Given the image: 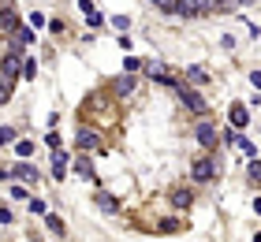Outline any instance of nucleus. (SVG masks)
Here are the masks:
<instances>
[{
  "label": "nucleus",
  "mask_w": 261,
  "mask_h": 242,
  "mask_svg": "<svg viewBox=\"0 0 261 242\" xmlns=\"http://www.w3.org/2000/svg\"><path fill=\"white\" fill-rule=\"evenodd\" d=\"M82 112H86V116H93V112H97L105 127L120 119V112H116V104H112V101H109V97H105V93H93V97H86V104H82Z\"/></svg>",
  "instance_id": "f257e3e1"
},
{
  "label": "nucleus",
  "mask_w": 261,
  "mask_h": 242,
  "mask_svg": "<svg viewBox=\"0 0 261 242\" xmlns=\"http://www.w3.org/2000/svg\"><path fill=\"white\" fill-rule=\"evenodd\" d=\"M175 93H179V101H183L187 108H191V112H194V116H205V112H209V104H205V97H201L198 90H191V86H187V82H179V86H175Z\"/></svg>",
  "instance_id": "f03ea898"
},
{
  "label": "nucleus",
  "mask_w": 261,
  "mask_h": 242,
  "mask_svg": "<svg viewBox=\"0 0 261 242\" xmlns=\"http://www.w3.org/2000/svg\"><path fill=\"white\" fill-rule=\"evenodd\" d=\"M79 145H82L86 153H105L101 135H97V130H90V127H79Z\"/></svg>",
  "instance_id": "7ed1b4c3"
},
{
  "label": "nucleus",
  "mask_w": 261,
  "mask_h": 242,
  "mask_svg": "<svg viewBox=\"0 0 261 242\" xmlns=\"http://www.w3.org/2000/svg\"><path fill=\"white\" fill-rule=\"evenodd\" d=\"M213 172H217L213 156H201V160H194V168H191V179H194V183H209Z\"/></svg>",
  "instance_id": "20e7f679"
},
{
  "label": "nucleus",
  "mask_w": 261,
  "mask_h": 242,
  "mask_svg": "<svg viewBox=\"0 0 261 242\" xmlns=\"http://www.w3.org/2000/svg\"><path fill=\"white\" fill-rule=\"evenodd\" d=\"M194 4V15H213V11H228V8H235L231 0H191Z\"/></svg>",
  "instance_id": "39448f33"
},
{
  "label": "nucleus",
  "mask_w": 261,
  "mask_h": 242,
  "mask_svg": "<svg viewBox=\"0 0 261 242\" xmlns=\"http://www.w3.org/2000/svg\"><path fill=\"white\" fill-rule=\"evenodd\" d=\"M112 97H120V101H130V97H135V78L130 75H120L112 82Z\"/></svg>",
  "instance_id": "423d86ee"
},
{
  "label": "nucleus",
  "mask_w": 261,
  "mask_h": 242,
  "mask_svg": "<svg viewBox=\"0 0 261 242\" xmlns=\"http://www.w3.org/2000/svg\"><path fill=\"white\" fill-rule=\"evenodd\" d=\"M194 135H198V142L205 145V149H213V145L220 142V130L213 127V123H198V130H194Z\"/></svg>",
  "instance_id": "0eeeda50"
},
{
  "label": "nucleus",
  "mask_w": 261,
  "mask_h": 242,
  "mask_svg": "<svg viewBox=\"0 0 261 242\" xmlns=\"http://www.w3.org/2000/svg\"><path fill=\"white\" fill-rule=\"evenodd\" d=\"M0 22H4L8 34H19V30H22V26H19V15H15V8H11V4H0Z\"/></svg>",
  "instance_id": "6e6552de"
},
{
  "label": "nucleus",
  "mask_w": 261,
  "mask_h": 242,
  "mask_svg": "<svg viewBox=\"0 0 261 242\" xmlns=\"http://www.w3.org/2000/svg\"><path fill=\"white\" fill-rule=\"evenodd\" d=\"M67 168H71V156H67L64 149H53V175H56V179H64V175H67Z\"/></svg>",
  "instance_id": "1a4fd4ad"
},
{
  "label": "nucleus",
  "mask_w": 261,
  "mask_h": 242,
  "mask_svg": "<svg viewBox=\"0 0 261 242\" xmlns=\"http://www.w3.org/2000/svg\"><path fill=\"white\" fill-rule=\"evenodd\" d=\"M11 175H15V179H22V183H38V168H34V164H27V160H19L15 168H11Z\"/></svg>",
  "instance_id": "9d476101"
},
{
  "label": "nucleus",
  "mask_w": 261,
  "mask_h": 242,
  "mask_svg": "<svg viewBox=\"0 0 261 242\" xmlns=\"http://www.w3.org/2000/svg\"><path fill=\"white\" fill-rule=\"evenodd\" d=\"M168 15H175V19H194V4H191V0H172Z\"/></svg>",
  "instance_id": "9b49d317"
},
{
  "label": "nucleus",
  "mask_w": 261,
  "mask_h": 242,
  "mask_svg": "<svg viewBox=\"0 0 261 242\" xmlns=\"http://www.w3.org/2000/svg\"><path fill=\"white\" fill-rule=\"evenodd\" d=\"M250 123V108L246 104H231V127H246Z\"/></svg>",
  "instance_id": "f8f14e48"
},
{
  "label": "nucleus",
  "mask_w": 261,
  "mask_h": 242,
  "mask_svg": "<svg viewBox=\"0 0 261 242\" xmlns=\"http://www.w3.org/2000/svg\"><path fill=\"white\" fill-rule=\"evenodd\" d=\"M191 201H194V194H191V190H183V186H175V190H172V209H187Z\"/></svg>",
  "instance_id": "ddd939ff"
},
{
  "label": "nucleus",
  "mask_w": 261,
  "mask_h": 242,
  "mask_svg": "<svg viewBox=\"0 0 261 242\" xmlns=\"http://www.w3.org/2000/svg\"><path fill=\"white\" fill-rule=\"evenodd\" d=\"M93 201H97V209H101V212H109V216H112V212H120V201H116L112 194H97Z\"/></svg>",
  "instance_id": "4468645a"
},
{
  "label": "nucleus",
  "mask_w": 261,
  "mask_h": 242,
  "mask_svg": "<svg viewBox=\"0 0 261 242\" xmlns=\"http://www.w3.org/2000/svg\"><path fill=\"white\" fill-rule=\"evenodd\" d=\"M235 149H243V156H250V160H254V153H257L250 138H235Z\"/></svg>",
  "instance_id": "2eb2a0df"
},
{
  "label": "nucleus",
  "mask_w": 261,
  "mask_h": 242,
  "mask_svg": "<svg viewBox=\"0 0 261 242\" xmlns=\"http://www.w3.org/2000/svg\"><path fill=\"white\" fill-rule=\"evenodd\" d=\"M15 153H19V160H27V156H34V142H15Z\"/></svg>",
  "instance_id": "dca6fc26"
},
{
  "label": "nucleus",
  "mask_w": 261,
  "mask_h": 242,
  "mask_svg": "<svg viewBox=\"0 0 261 242\" xmlns=\"http://www.w3.org/2000/svg\"><path fill=\"white\" fill-rule=\"evenodd\" d=\"M75 172H79L82 179H93V164L86 160V156H82V160H75Z\"/></svg>",
  "instance_id": "f3484780"
},
{
  "label": "nucleus",
  "mask_w": 261,
  "mask_h": 242,
  "mask_svg": "<svg viewBox=\"0 0 261 242\" xmlns=\"http://www.w3.org/2000/svg\"><path fill=\"white\" fill-rule=\"evenodd\" d=\"M250 183L261 186V160H250Z\"/></svg>",
  "instance_id": "a211bd4d"
},
{
  "label": "nucleus",
  "mask_w": 261,
  "mask_h": 242,
  "mask_svg": "<svg viewBox=\"0 0 261 242\" xmlns=\"http://www.w3.org/2000/svg\"><path fill=\"white\" fill-rule=\"evenodd\" d=\"M8 142H15V127H0V145H8Z\"/></svg>",
  "instance_id": "6ab92c4d"
},
{
  "label": "nucleus",
  "mask_w": 261,
  "mask_h": 242,
  "mask_svg": "<svg viewBox=\"0 0 261 242\" xmlns=\"http://www.w3.org/2000/svg\"><path fill=\"white\" fill-rule=\"evenodd\" d=\"M86 22H90V30H97V26H101V22H105V19H101V11H97V8H93V11H90V15H86Z\"/></svg>",
  "instance_id": "aec40b11"
},
{
  "label": "nucleus",
  "mask_w": 261,
  "mask_h": 242,
  "mask_svg": "<svg viewBox=\"0 0 261 242\" xmlns=\"http://www.w3.org/2000/svg\"><path fill=\"white\" fill-rule=\"evenodd\" d=\"M49 231L53 235H64V220H60V216H49Z\"/></svg>",
  "instance_id": "412c9836"
},
{
  "label": "nucleus",
  "mask_w": 261,
  "mask_h": 242,
  "mask_svg": "<svg viewBox=\"0 0 261 242\" xmlns=\"http://www.w3.org/2000/svg\"><path fill=\"white\" fill-rule=\"evenodd\" d=\"M22 75L34 78V75H38V64H34V60H27V64H22Z\"/></svg>",
  "instance_id": "4be33fe9"
},
{
  "label": "nucleus",
  "mask_w": 261,
  "mask_h": 242,
  "mask_svg": "<svg viewBox=\"0 0 261 242\" xmlns=\"http://www.w3.org/2000/svg\"><path fill=\"white\" fill-rule=\"evenodd\" d=\"M38 26H45V15H41V11H34V15H30V30H38Z\"/></svg>",
  "instance_id": "5701e85b"
},
{
  "label": "nucleus",
  "mask_w": 261,
  "mask_h": 242,
  "mask_svg": "<svg viewBox=\"0 0 261 242\" xmlns=\"http://www.w3.org/2000/svg\"><path fill=\"white\" fill-rule=\"evenodd\" d=\"M45 209H49V205H45L41 198H30V212H45Z\"/></svg>",
  "instance_id": "b1692460"
},
{
  "label": "nucleus",
  "mask_w": 261,
  "mask_h": 242,
  "mask_svg": "<svg viewBox=\"0 0 261 242\" xmlns=\"http://www.w3.org/2000/svg\"><path fill=\"white\" fill-rule=\"evenodd\" d=\"M191 78H194V82H209V75H205L201 67H191Z\"/></svg>",
  "instance_id": "393cba45"
},
{
  "label": "nucleus",
  "mask_w": 261,
  "mask_h": 242,
  "mask_svg": "<svg viewBox=\"0 0 261 242\" xmlns=\"http://www.w3.org/2000/svg\"><path fill=\"white\" fill-rule=\"evenodd\" d=\"M161 231H179V220H161Z\"/></svg>",
  "instance_id": "a878e982"
},
{
  "label": "nucleus",
  "mask_w": 261,
  "mask_h": 242,
  "mask_svg": "<svg viewBox=\"0 0 261 242\" xmlns=\"http://www.w3.org/2000/svg\"><path fill=\"white\" fill-rule=\"evenodd\" d=\"M112 26H116V30H127L130 22H127V15H116V19H112Z\"/></svg>",
  "instance_id": "bb28decb"
},
{
  "label": "nucleus",
  "mask_w": 261,
  "mask_h": 242,
  "mask_svg": "<svg viewBox=\"0 0 261 242\" xmlns=\"http://www.w3.org/2000/svg\"><path fill=\"white\" fill-rule=\"evenodd\" d=\"M79 11H82V15H90V11H93V0H79Z\"/></svg>",
  "instance_id": "cd10ccee"
},
{
  "label": "nucleus",
  "mask_w": 261,
  "mask_h": 242,
  "mask_svg": "<svg viewBox=\"0 0 261 242\" xmlns=\"http://www.w3.org/2000/svg\"><path fill=\"white\" fill-rule=\"evenodd\" d=\"M149 4H153V8H161V11H168V8H172V0H149Z\"/></svg>",
  "instance_id": "c85d7f7f"
},
{
  "label": "nucleus",
  "mask_w": 261,
  "mask_h": 242,
  "mask_svg": "<svg viewBox=\"0 0 261 242\" xmlns=\"http://www.w3.org/2000/svg\"><path fill=\"white\" fill-rule=\"evenodd\" d=\"M0 224H11V209H0Z\"/></svg>",
  "instance_id": "c756f323"
},
{
  "label": "nucleus",
  "mask_w": 261,
  "mask_h": 242,
  "mask_svg": "<svg viewBox=\"0 0 261 242\" xmlns=\"http://www.w3.org/2000/svg\"><path fill=\"white\" fill-rule=\"evenodd\" d=\"M250 82H254V86L261 90V71H254V75H250Z\"/></svg>",
  "instance_id": "7c9ffc66"
},
{
  "label": "nucleus",
  "mask_w": 261,
  "mask_h": 242,
  "mask_svg": "<svg viewBox=\"0 0 261 242\" xmlns=\"http://www.w3.org/2000/svg\"><path fill=\"white\" fill-rule=\"evenodd\" d=\"M235 4H243V8H254V4H257V0H235Z\"/></svg>",
  "instance_id": "2f4dec72"
},
{
  "label": "nucleus",
  "mask_w": 261,
  "mask_h": 242,
  "mask_svg": "<svg viewBox=\"0 0 261 242\" xmlns=\"http://www.w3.org/2000/svg\"><path fill=\"white\" fill-rule=\"evenodd\" d=\"M231 4H235V0H231Z\"/></svg>",
  "instance_id": "473e14b6"
}]
</instances>
